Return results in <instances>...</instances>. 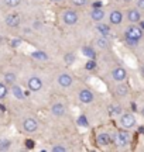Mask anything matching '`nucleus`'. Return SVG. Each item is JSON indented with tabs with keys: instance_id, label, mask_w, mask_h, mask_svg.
<instances>
[{
	"instance_id": "1",
	"label": "nucleus",
	"mask_w": 144,
	"mask_h": 152,
	"mask_svg": "<svg viewBox=\"0 0 144 152\" xmlns=\"http://www.w3.org/2000/svg\"><path fill=\"white\" fill-rule=\"evenodd\" d=\"M62 21L67 26H75L78 21H79V14H78L75 10H65L62 13Z\"/></svg>"
},
{
	"instance_id": "2",
	"label": "nucleus",
	"mask_w": 144,
	"mask_h": 152,
	"mask_svg": "<svg viewBox=\"0 0 144 152\" xmlns=\"http://www.w3.org/2000/svg\"><path fill=\"white\" fill-rule=\"evenodd\" d=\"M23 130L27 134H33L38 130V121L34 117H26L23 120Z\"/></svg>"
},
{
	"instance_id": "3",
	"label": "nucleus",
	"mask_w": 144,
	"mask_h": 152,
	"mask_svg": "<svg viewBox=\"0 0 144 152\" xmlns=\"http://www.w3.org/2000/svg\"><path fill=\"white\" fill-rule=\"evenodd\" d=\"M143 30L139 27V26H136V24H132V26H129L126 28V31H124V35L126 37H130V38H134V39H137L140 41L141 38H143Z\"/></svg>"
},
{
	"instance_id": "4",
	"label": "nucleus",
	"mask_w": 144,
	"mask_h": 152,
	"mask_svg": "<svg viewBox=\"0 0 144 152\" xmlns=\"http://www.w3.org/2000/svg\"><path fill=\"white\" fill-rule=\"evenodd\" d=\"M78 100L83 104H90V103H93L95 94L89 89H82V90H79V93H78Z\"/></svg>"
},
{
	"instance_id": "5",
	"label": "nucleus",
	"mask_w": 144,
	"mask_h": 152,
	"mask_svg": "<svg viewBox=\"0 0 144 152\" xmlns=\"http://www.w3.org/2000/svg\"><path fill=\"white\" fill-rule=\"evenodd\" d=\"M115 142L117 147H126L130 142V134L127 131H117L115 135Z\"/></svg>"
},
{
	"instance_id": "6",
	"label": "nucleus",
	"mask_w": 144,
	"mask_h": 152,
	"mask_svg": "<svg viewBox=\"0 0 144 152\" xmlns=\"http://www.w3.org/2000/svg\"><path fill=\"white\" fill-rule=\"evenodd\" d=\"M43 80L40 79L38 76H31L30 79L27 80V87L30 92H40L43 89Z\"/></svg>"
},
{
	"instance_id": "7",
	"label": "nucleus",
	"mask_w": 144,
	"mask_h": 152,
	"mask_svg": "<svg viewBox=\"0 0 144 152\" xmlns=\"http://www.w3.org/2000/svg\"><path fill=\"white\" fill-rule=\"evenodd\" d=\"M72 83H73V77L71 76V73H68V72H62L58 75V85L64 89H68V87L72 86Z\"/></svg>"
},
{
	"instance_id": "8",
	"label": "nucleus",
	"mask_w": 144,
	"mask_h": 152,
	"mask_svg": "<svg viewBox=\"0 0 144 152\" xmlns=\"http://www.w3.org/2000/svg\"><path fill=\"white\" fill-rule=\"evenodd\" d=\"M120 124L123 128H133L136 125V117L132 113H124L120 117Z\"/></svg>"
},
{
	"instance_id": "9",
	"label": "nucleus",
	"mask_w": 144,
	"mask_h": 152,
	"mask_svg": "<svg viewBox=\"0 0 144 152\" xmlns=\"http://www.w3.org/2000/svg\"><path fill=\"white\" fill-rule=\"evenodd\" d=\"M112 77H113V80H116V82H124L126 77H127V72H126L124 68L117 66V68H115L112 71Z\"/></svg>"
},
{
	"instance_id": "10",
	"label": "nucleus",
	"mask_w": 144,
	"mask_h": 152,
	"mask_svg": "<svg viewBox=\"0 0 144 152\" xmlns=\"http://www.w3.org/2000/svg\"><path fill=\"white\" fill-rule=\"evenodd\" d=\"M4 23L7 27H18L20 26V16L18 14H14V13H10V14H7L4 17Z\"/></svg>"
},
{
	"instance_id": "11",
	"label": "nucleus",
	"mask_w": 144,
	"mask_h": 152,
	"mask_svg": "<svg viewBox=\"0 0 144 152\" xmlns=\"http://www.w3.org/2000/svg\"><path fill=\"white\" fill-rule=\"evenodd\" d=\"M65 111H67V107L61 102H57V103H54L51 106V113H52V115H55V117H62L65 114Z\"/></svg>"
},
{
	"instance_id": "12",
	"label": "nucleus",
	"mask_w": 144,
	"mask_h": 152,
	"mask_svg": "<svg viewBox=\"0 0 144 152\" xmlns=\"http://www.w3.org/2000/svg\"><path fill=\"white\" fill-rule=\"evenodd\" d=\"M109 21H110V24H113V26H119V24H122L123 13L120 10L110 11V14H109Z\"/></svg>"
},
{
	"instance_id": "13",
	"label": "nucleus",
	"mask_w": 144,
	"mask_h": 152,
	"mask_svg": "<svg viewBox=\"0 0 144 152\" xmlns=\"http://www.w3.org/2000/svg\"><path fill=\"white\" fill-rule=\"evenodd\" d=\"M127 20L132 24H137L141 20V13H140L139 9H130L127 11Z\"/></svg>"
},
{
	"instance_id": "14",
	"label": "nucleus",
	"mask_w": 144,
	"mask_h": 152,
	"mask_svg": "<svg viewBox=\"0 0 144 152\" xmlns=\"http://www.w3.org/2000/svg\"><path fill=\"white\" fill-rule=\"evenodd\" d=\"M96 142H98L99 147H107L112 142V137L107 132H100L99 135L96 137Z\"/></svg>"
},
{
	"instance_id": "15",
	"label": "nucleus",
	"mask_w": 144,
	"mask_h": 152,
	"mask_svg": "<svg viewBox=\"0 0 144 152\" xmlns=\"http://www.w3.org/2000/svg\"><path fill=\"white\" fill-rule=\"evenodd\" d=\"M90 18L93 20L95 23H100V21H103L105 20V11L102 10V9H92V11H90Z\"/></svg>"
},
{
	"instance_id": "16",
	"label": "nucleus",
	"mask_w": 144,
	"mask_h": 152,
	"mask_svg": "<svg viewBox=\"0 0 144 152\" xmlns=\"http://www.w3.org/2000/svg\"><path fill=\"white\" fill-rule=\"evenodd\" d=\"M11 93H13V96H14L17 100H24V99H26V93L23 92V89L18 86V85H16V83L11 85Z\"/></svg>"
},
{
	"instance_id": "17",
	"label": "nucleus",
	"mask_w": 144,
	"mask_h": 152,
	"mask_svg": "<svg viewBox=\"0 0 144 152\" xmlns=\"http://www.w3.org/2000/svg\"><path fill=\"white\" fill-rule=\"evenodd\" d=\"M96 31H98L100 35H103V37H109V35H110V33H112L110 27H109L107 24H103L102 21L96 24Z\"/></svg>"
},
{
	"instance_id": "18",
	"label": "nucleus",
	"mask_w": 144,
	"mask_h": 152,
	"mask_svg": "<svg viewBox=\"0 0 144 152\" xmlns=\"http://www.w3.org/2000/svg\"><path fill=\"white\" fill-rule=\"evenodd\" d=\"M129 93V86L126 83H123V82H119V85L116 86V94L119 97H124V96H127Z\"/></svg>"
},
{
	"instance_id": "19",
	"label": "nucleus",
	"mask_w": 144,
	"mask_h": 152,
	"mask_svg": "<svg viewBox=\"0 0 144 152\" xmlns=\"http://www.w3.org/2000/svg\"><path fill=\"white\" fill-rule=\"evenodd\" d=\"M3 79H4V83L7 86H11L13 83H16L17 76L14 72H6L4 75H3Z\"/></svg>"
},
{
	"instance_id": "20",
	"label": "nucleus",
	"mask_w": 144,
	"mask_h": 152,
	"mask_svg": "<svg viewBox=\"0 0 144 152\" xmlns=\"http://www.w3.org/2000/svg\"><path fill=\"white\" fill-rule=\"evenodd\" d=\"M31 58L44 62V61H48V55L45 54L44 51H33V52H31Z\"/></svg>"
},
{
	"instance_id": "21",
	"label": "nucleus",
	"mask_w": 144,
	"mask_h": 152,
	"mask_svg": "<svg viewBox=\"0 0 144 152\" xmlns=\"http://www.w3.org/2000/svg\"><path fill=\"white\" fill-rule=\"evenodd\" d=\"M82 55L86 56L88 59H95V58H96V52H95V49L92 48V47H83Z\"/></svg>"
},
{
	"instance_id": "22",
	"label": "nucleus",
	"mask_w": 144,
	"mask_h": 152,
	"mask_svg": "<svg viewBox=\"0 0 144 152\" xmlns=\"http://www.w3.org/2000/svg\"><path fill=\"white\" fill-rule=\"evenodd\" d=\"M96 45L99 47V48L105 49L109 47V39H107V37H103V35H100L98 39H96Z\"/></svg>"
},
{
	"instance_id": "23",
	"label": "nucleus",
	"mask_w": 144,
	"mask_h": 152,
	"mask_svg": "<svg viewBox=\"0 0 144 152\" xmlns=\"http://www.w3.org/2000/svg\"><path fill=\"white\" fill-rule=\"evenodd\" d=\"M11 140L9 138H1L0 140V151H7V149H10L11 148Z\"/></svg>"
},
{
	"instance_id": "24",
	"label": "nucleus",
	"mask_w": 144,
	"mask_h": 152,
	"mask_svg": "<svg viewBox=\"0 0 144 152\" xmlns=\"http://www.w3.org/2000/svg\"><path fill=\"white\" fill-rule=\"evenodd\" d=\"M9 94V89H7V85L4 82H0V100H4Z\"/></svg>"
},
{
	"instance_id": "25",
	"label": "nucleus",
	"mask_w": 144,
	"mask_h": 152,
	"mask_svg": "<svg viewBox=\"0 0 144 152\" xmlns=\"http://www.w3.org/2000/svg\"><path fill=\"white\" fill-rule=\"evenodd\" d=\"M64 62H65L67 65H72V64H75V55L72 54V52H67V54L64 55Z\"/></svg>"
},
{
	"instance_id": "26",
	"label": "nucleus",
	"mask_w": 144,
	"mask_h": 152,
	"mask_svg": "<svg viewBox=\"0 0 144 152\" xmlns=\"http://www.w3.org/2000/svg\"><path fill=\"white\" fill-rule=\"evenodd\" d=\"M3 1H4V4L7 6V7H10V9L21 4V0H3Z\"/></svg>"
},
{
	"instance_id": "27",
	"label": "nucleus",
	"mask_w": 144,
	"mask_h": 152,
	"mask_svg": "<svg viewBox=\"0 0 144 152\" xmlns=\"http://www.w3.org/2000/svg\"><path fill=\"white\" fill-rule=\"evenodd\" d=\"M78 125H81V127H88L89 125V121L88 118H86V115H79L78 117Z\"/></svg>"
},
{
	"instance_id": "28",
	"label": "nucleus",
	"mask_w": 144,
	"mask_h": 152,
	"mask_svg": "<svg viewBox=\"0 0 144 152\" xmlns=\"http://www.w3.org/2000/svg\"><path fill=\"white\" fill-rule=\"evenodd\" d=\"M71 3L75 7H83V6L89 4V0H71Z\"/></svg>"
},
{
	"instance_id": "29",
	"label": "nucleus",
	"mask_w": 144,
	"mask_h": 152,
	"mask_svg": "<svg viewBox=\"0 0 144 152\" xmlns=\"http://www.w3.org/2000/svg\"><path fill=\"white\" fill-rule=\"evenodd\" d=\"M95 68H96V62H95V59H88V62L85 64V69H86V71H93Z\"/></svg>"
},
{
	"instance_id": "30",
	"label": "nucleus",
	"mask_w": 144,
	"mask_h": 152,
	"mask_svg": "<svg viewBox=\"0 0 144 152\" xmlns=\"http://www.w3.org/2000/svg\"><path fill=\"white\" fill-rule=\"evenodd\" d=\"M124 39H126V44L130 45V47H137V45H139V41L134 39V38H130V37H126V35H124Z\"/></svg>"
},
{
	"instance_id": "31",
	"label": "nucleus",
	"mask_w": 144,
	"mask_h": 152,
	"mask_svg": "<svg viewBox=\"0 0 144 152\" xmlns=\"http://www.w3.org/2000/svg\"><path fill=\"white\" fill-rule=\"evenodd\" d=\"M24 145H26V148H27V149H34V147H35V141H34V140H31V138H27V140H26V142H24Z\"/></svg>"
},
{
	"instance_id": "32",
	"label": "nucleus",
	"mask_w": 144,
	"mask_h": 152,
	"mask_svg": "<svg viewBox=\"0 0 144 152\" xmlns=\"http://www.w3.org/2000/svg\"><path fill=\"white\" fill-rule=\"evenodd\" d=\"M68 148L67 147H62V145H54L51 148V152H67Z\"/></svg>"
},
{
	"instance_id": "33",
	"label": "nucleus",
	"mask_w": 144,
	"mask_h": 152,
	"mask_svg": "<svg viewBox=\"0 0 144 152\" xmlns=\"http://www.w3.org/2000/svg\"><path fill=\"white\" fill-rule=\"evenodd\" d=\"M110 114H122V106H110Z\"/></svg>"
},
{
	"instance_id": "34",
	"label": "nucleus",
	"mask_w": 144,
	"mask_h": 152,
	"mask_svg": "<svg viewBox=\"0 0 144 152\" xmlns=\"http://www.w3.org/2000/svg\"><path fill=\"white\" fill-rule=\"evenodd\" d=\"M92 9H102V1H95V3H92Z\"/></svg>"
},
{
	"instance_id": "35",
	"label": "nucleus",
	"mask_w": 144,
	"mask_h": 152,
	"mask_svg": "<svg viewBox=\"0 0 144 152\" xmlns=\"http://www.w3.org/2000/svg\"><path fill=\"white\" fill-rule=\"evenodd\" d=\"M137 7L139 10H144V0H137Z\"/></svg>"
},
{
	"instance_id": "36",
	"label": "nucleus",
	"mask_w": 144,
	"mask_h": 152,
	"mask_svg": "<svg viewBox=\"0 0 144 152\" xmlns=\"http://www.w3.org/2000/svg\"><path fill=\"white\" fill-rule=\"evenodd\" d=\"M20 44H21V39H20V38H16V39H13L11 45H13V47H17V45H20Z\"/></svg>"
},
{
	"instance_id": "37",
	"label": "nucleus",
	"mask_w": 144,
	"mask_h": 152,
	"mask_svg": "<svg viewBox=\"0 0 144 152\" xmlns=\"http://www.w3.org/2000/svg\"><path fill=\"white\" fill-rule=\"evenodd\" d=\"M139 23H140V26H139V27H140V28H141V30H143V31H144V21H143V20H140Z\"/></svg>"
},
{
	"instance_id": "38",
	"label": "nucleus",
	"mask_w": 144,
	"mask_h": 152,
	"mask_svg": "<svg viewBox=\"0 0 144 152\" xmlns=\"http://www.w3.org/2000/svg\"><path fill=\"white\" fill-rule=\"evenodd\" d=\"M51 1H52V3H62L64 0H51Z\"/></svg>"
},
{
	"instance_id": "39",
	"label": "nucleus",
	"mask_w": 144,
	"mask_h": 152,
	"mask_svg": "<svg viewBox=\"0 0 144 152\" xmlns=\"http://www.w3.org/2000/svg\"><path fill=\"white\" fill-rule=\"evenodd\" d=\"M141 73H143V76H144V65L141 66Z\"/></svg>"
},
{
	"instance_id": "40",
	"label": "nucleus",
	"mask_w": 144,
	"mask_h": 152,
	"mask_svg": "<svg viewBox=\"0 0 144 152\" xmlns=\"http://www.w3.org/2000/svg\"><path fill=\"white\" fill-rule=\"evenodd\" d=\"M141 115H143V117H144V107H143V109H141Z\"/></svg>"
},
{
	"instance_id": "41",
	"label": "nucleus",
	"mask_w": 144,
	"mask_h": 152,
	"mask_svg": "<svg viewBox=\"0 0 144 152\" xmlns=\"http://www.w3.org/2000/svg\"><path fill=\"white\" fill-rule=\"evenodd\" d=\"M124 1H132V0H124Z\"/></svg>"
}]
</instances>
